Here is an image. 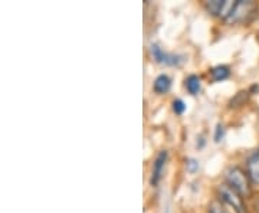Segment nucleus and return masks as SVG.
<instances>
[{
	"mask_svg": "<svg viewBox=\"0 0 259 213\" xmlns=\"http://www.w3.org/2000/svg\"><path fill=\"white\" fill-rule=\"evenodd\" d=\"M226 182L233 190H236L241 196H249V179L239 167H232L226 172Z\"/></svg>",
	"mask_w": 259,
	"mask_h": 213,
	"instance_id": "obj_1",
	"label": "nucleus"
},
{
	"mask_svg": "<svg viewBox=\"0 0 259 213\" xmlns=\"http://www.w3.org/2000/svg\"><path fill=\"white\" fill-rule=\"evenodd\" d=\"M219 197L223 203L228 204L231 209H233L235 213H246L242 196L236 190H233L229 185L219 186Z\"/></svg>",
	"mask_w": 259,
	"mask_h": 213,
	"instance_id": "obj_2",
	"label": "nucleus"
},
{
	"mask_svg": "<svg viewBox=\"0 0 259 213\" xmlns=\"http://www.w3.org/2000/svg\"><path fill=\"white\" fill-rule=\"evenodd\" d=\"M256 10V5L250 0H238L235 2V6L232 10L231 16L228 18L226 22L229 23H238V22H246L249 20V18L255 13Z\"/></svg>",
	"mask_w": 259,
	"mask_h": 213,
	"instance_id": "obj_3",
	"label": "nucleus"
},
{
	"mask_svg": "<svg viewBox=\"0 0 259 213\" xmlns=\"http://www.w3.org/2000/svg\"><path fill=\"white\" fill-rule=\"evenodd\" d=\"M150 52H151V56L154 58V61L158 62V64H164V65H170V66H176L179 65L183 59L182 56H177L175 54H168V52H164L161 48L153 44L150 47Z\"/></svg>",
	"mask_w": 259,
	"mask_h": 213,
	"instance_id": "obj_4",
	"label": "nucleus"
},
{
	"mask_svg": "<svg viewBox=\"0 0 259 213\" xmlns=\"http://www.w3.org/2000/svg\"><path fill=\"white\" fill-rule=\"evenodd\" d=\"M167 161V151L163 150L160 151L156 157V161L153 164V172H151V179H150V183L151 186H157L161 180V173H163V168H164V164Z\"/></svg>",
	"mask_w": 259,
	"mask_h": 213,
	"instance_id": "obj_5",
	"label": "nucleus"
},
{
	"mask_svg": "<svg viewBox=\"0 0 259 213\" xmlns=\"http://www.w3.org/2000/svg\"><path fill=\"white\" fill-rule=\"evenodd\" d=\"M248 173L250 180L259 185V151L252 154L248 160Z\"/></svg>",
	"mask_w": 259,
	"mask_h": 213,
	"instance_id": "obj_6",
	"label": "nucleus"
},
{
	"mask_svg": "<svg viewBox=\"0 0 259 213\" xmlns=\"http://www.w3.org/2000/svg\"><path fill=\"white\" fill-rule=\"evenodd\" d=\"M170 87H171V81H170V78L164 74L158 75L157 78H156V81H154V91L157 94L168 93Z\"/></svg>",
	"mask_w": 259,
	"mask_h": 213,
	"instance_id": "obj_7",
	"label": "nucleus"
},
{
	"mask_svg": "<svg viewBox=\"0 0 259 213\" xmlns=\"http://www.w3.org/2000/svg\"><path fill=\"white\" fill-rule=\"evenodd\" d=\"M210 74H212L213 81L221 82V81H225V79H228V78H229L231 71H229V68H228V66L219 65V66H214Z\"/></svg>",
	"mask_w": 259,
	"mask_h": 213,
	"instance_id": "obj_8",
	"label": "nucleus"
},
{
	"mask_svg": "<svg viewBox=\"0 0 259 213\" xmlns=\"http://www.w3.org/2000/svg\"><path fill=\"white\" fill-rule=\"evenodd\" d=\"M186 88H187V91L192 94V95H197L199 91H200V79H199V76L190 75L186 79Z\"/></svg>",
	"mask_w": 259,
	"mask_h": 213,
	"instance_id": "obj_9",
	"label": "nucleus"
},
{
	"mask_svg": "<svg viewBox=\"0 0 259 213\" xmlns=\"http://www.w3.org/2000/svg\"><path fill=\"white\" fill-rule=\"evenodd\" d=\"M222 0H210V2H206V9L209 10V13H212L214 16H219L221 15V10L223 8Z\"/></svg>",
	"mask_w": 259,
	"mask_h": 213,
	"instance_id": "obj_10",
	"label": "nucleus"
},
{
	"mask_svg": "<svg viewBox=\"0 0 259 213\" xmlns=\"http://www.w3.org/2000/svg\"><path fill=\"white\" fill-rule=\"evenodd\" d=\"M173 111L179 114V115H182L183 112L186 111V104L183 100H175L173 101Z\"/></svg>",
	"mask_w": 259,
	"mask_h": 213,
	"instance_id": "obj_11",
	"label": "nucleus"
},
{
	"mask_svg": "<svg viewBox=\"0 0 259 213\" xmlns=\"http://www.w3.org/2000/svg\"><path fill=\"white\" fill-rule=\"evenodd\" d=\"M209 213H228V212H226V209L223 207L221 202L214 200V202H212L210 206H209Z\"/></svg>",
	"mask_w": 259,
	"mask_h": 213,
	"instance_id": "obj_12",
	"label": "nucleus"
},
{
	"mask_svg": "<svg viewBox=\"0 0 259 213\" xmlns=\"http://www.w3.org/2000/svg\"><path fill=\"white\" fill-rule=\"evenodd\" d=\"M186 167H187V170L190 172V173H194L197 168H199V163L193 160V158H189L187 161H186Z\"/></svg>",
	"mask_w": 259,
	"mask_h": 213,
	"instance_id": "obj_13",
	"label": "nucleus"
},
{
	"mask_svg": "<svg viewBox=\"0 0 259 213\" xmlns=\"http://www.w3.org/2000/svg\"><path fill=\"white\" fill-rule=\"evenodd\" d=\"M223 136H225V130H223V127L221 124H218L216 133H214V141H221L223 139Z\"/></svg>",
	"mask_w": 259,
	"mask_h": 213,
	"instance_id": "obj_14",
	"label": "nucleus"
}]
</instances>
